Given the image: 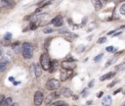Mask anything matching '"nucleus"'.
Here are the masks:
<instances>
[{
	"mask_svg": "<svg viewBox=\"0 0 125 106\" xmlns=\"http://www.w3.org/2000/svg\"><path fill=\"white\" fill-rule=\"evenodd\" d=\"M106 1H113V0H106Z\"/></svg>",
	"mask_w": 125,
	"mask_h": 106,
	"instance_id": "obj_42",
	"label": "nucleus"
},
{
	"mask_svg": "<svg viewBox=\"0 0 125 106\" xmlns=\"http://www.w3.org/2000/svg\"><path fill=\"white\" fill-rule=\"evenodd\" d=\"M60 96V93L59 92H57V91H55V92H52L51 94H49L47 97H46V99H45V104L47 105V104H50L51 103V101L54 99V98H58Z\"/></svg>",
	"mask_w": 125,
	"mask_h": 106,
	"instance_id": "obj_9",
	"label": "nucleus"
},
{
	"mask_svg": "<svg viewBox=\"0 0 125 106\" xmlns=\"http://www.w3.org/2000/svg\"><path fill=\"white\" fill-rule=\"evenodd\" d=\"M99 1H100V3H101L102 7H104V5L106 4V2H107L106 0H99Z\"/></svg>",
	"mask_w": 125,
	"mask_h": 106,
	"instance_id": "obj_32",
	"label": "nucleus"
},
{
	"mask_svg": "<svg viewBox=\"0 0 125 106\" xmlns=\"http://www.w3.org/2000/svg\"><path fill=\"white\" fill-rule=\"evenodd\" d=\"M43 31H44V33H51V32L54 31V29L53 28H50V27H46V28L43 29Z\"/></svg>",
	"mask_w": 125,
	"mask_h": 106,
	"instance_id": "obj_26",
	"label": "nucleus"
},
{
	"mask_svg": "<svg viewBox=\"0 0 125 106\" xmlns=\"http://www.w3.org/2000/svg\"><path fill=\"white\" fill-rule=\"evenodd\" d=\"M0 43H1V45H3V46H8V45H10L11 44V42H10V40H8V39H3V40H1L0 41Z\"/></svg>",
	"mask_w": 125,
	"mask_h": 106,
	"instance_id": "obj_20",
	"label": "nucleus"
},
{
	"mask_svg": "<svg viewBox=\"0 0 125 106\" xmlns=\"http://www.w3.org/2000/svg\"><path fill=\"white\" fill-rule=\"evenodd\" d=\"M51 2H52V1H47V2H46V1H43L42 3H40V4H39V9L43 8V7H44V6H46V5H49Z\"/></svg>",
	"mask_w": 125,
	"mask_h": 106,
	"instance_id": "obj_21",
	"label": "nucleus"
},
{
	"mask_svg": "<svg viewBox=\"0 0 125 106\" xmlns=\"http://www.w3.org/2000/svg\"><path fill=\"white\" fill-rule=\"evenodd\" d=\"M21 53L24 59H30L33 55V47L30 43L24 42L21 44Z\"/></svg>",
	"mask_w": 125,
	"mask_h": 106,
	"instance_id": "obj_1",
	"label": "nucleus"
},
{
	"mask_svg": "<svg viewBox=\"0 0 125 106\" xmlns=\"http://www.w3.org/2000/svg\"><path fill=\"white\" fill-rule=\"evenodd\" d=\"M93 83H94V80H92V81L90 82V84H89V86H92V85H93Z\"/></svg>",
	"mask_w": 125,
	"mask_h": 106,
	"instance_id": "obj_39",
	"label": "nucleus"
},
{
	"mask_svg": "<svg viewBox=\"0 0 125 106\" xmlns=\"http://www.w3.org/2000/svg\"><path fill=\"white\" fill-rule=\"evenodd\" d=\"M102 57H103V54H99L96 58H94V61H95V62H99V61L102 59Z\"/></svg>",
	"mask_w": 125,
	"mask_h": 106,
	"instance_id": "obj_30",
	"label": "nucleus"
},
{
	"mask_svg": "<svg viewBox=\"0 0 125 106\" xmlns=\"http://www.w3.org/2000/svg\"><path fill=\"white\" fill-rule=\"evenodd\" d=\"M114 49H115V48H114L113 46H107V47L105 48V50H106V51H108V52H113V51H114Z\"/></svg>",
	"mask_w": 125,
	"mask_h": 106,
	"instance_id": "obj_29",
	"label": "nucleus"
},
{
	"mask_svg": "<svg viewBox=\"0 0 125 106\" xmlns=\"http://www.w3.org/2000/svg\"><path fill=\"white\" fill-rule=\"evenodd\" d=\"M4 98H5L4 95H0V105H1V103H2V101H3Z\"/></svg>",
	"mask_w": 125,
	"mask_h": 106,
	"instance_id": "obj_34",
	"label": "nucleus"
},
{
	"mask_svg": "<svg viewBox=\"0 0 125 106\" xmlns=\"http://www.w3.org/2000/svg\"><path fill=\"white\" fill-rule=\"evenodd\" d=\"M38 27V24L37 23H31L30 26H29V28L30 29H36Z\"/></svg>",
	"mask_w": 125,
	"mask_h": 106,
	"instance_id": "obj_22",
	"label": "nucleus"
},
{
	"mask_svg": "<svg viewBox=\"0 0 125 106\" xmlns=\"http://www.w3.org/2000/svg\"><path fill=\"white\" fill-rule=\"evenodd\" d=\"M84 48H85V46H84L83 44H81V45L77 46V52H78V53H81V52H83Z\"/></svg>",
	"mask_w": 125,
	"mask_h": 106,
	"instance_id": "obj_25",
	"label": "nucleus"
},
{
	"mask_svg": "<svg viewBox=\"0 0 125 106\" xmlns=\"http://www.w3.org/2000/svg\"><path fill=\"white\" fill-rule=\"evenodd\" d=\"M10 106H18V104H17V103H15V104H11Z\"/></svg>",
	"mask_w": 125,
	"mask_h": 106,
	"instance_id": "obj_40",
	"label": "nucleus"
},
{
	"mask_svg": "<svg viewBox=\"0 0 125 106\" xmlns=\"http://www.w3.org/2000/svg\"><path fill=\"white\" fill-rule=\"evenodd\" d=\"M72 75V70H67V69H62L61 70V74H60V78L62 81H65L67 79H69Z\"/></svg>",
	"mask_w": 125,
	"mask_h": 106,
	"instance_id": "obj_4",
	"label": "nucleus"
},
{
	"mask_svg": "<svg viewBox=\"0 0 125 106\" xmlns=\"http://www.w3.org/2000/svg\"><path fill=\"white\" fill-rule=\"evenodd\" d=\"M60 93L64 97H70L72 96V91L67 87H62L60 89Z\"/></svg>",
	"mask_w": 125,
	"mask_h": 106,
	"instance_id": "obj_11",
	"label": "nucleus"
},
{
	"mask_svg": "<svg viewBox=\"0 0 125 106\" xmlns=\"http://www.w3.org/2000/svg\"><path fill=\"white\" fill-rule=\"evenodd\" d=\"M60 86H61V82L56 79H51L46 83V88L48 90H57L58 88H60Z\"/></svg>",
	"mask_w": 125,
	"mask_h": 106,
	"instance_id": "obj_2",
	"label": "nucleus"
},
{
	"mask_svg": "<svg viewBox=\"0 0 125 106\" xmlns=\"http://www.w3.org/2000/svg\"><path fill=\"white\" fill-rule=\"evenodd\" d=\"M103 94H104V92H103V91H100V92H98V93H97V97H99V98H101Z\"/></svg>",
	"mask_w": 125,
	"mask_h": 106,
	"instance_id": "obj_33",
	"label": "nucleus"
},
{
	"mask_svg": "<svg viewBox=\"0 0 125 106\" xmlns=\"http://www.w3.org/2000/svg\"><path fill=\"white\" fill-rule=\"evenodd\" d=\"M4 38H5V39H8V40H10V39L12 38V34H11L10 32H7V33L5 34V36H4Z\"/></svg>",
	"mask_w": 125,
	"mask_h": 106,
	"instance_id": "obj_28",
	"label": "nucleus"
},
{
	"mask_svg": "<svg viewBox=\"0 0 125 106\" xmlns=\"http://www.w3.org/2000/svg\"><path fill=\"white\" fill-rule=\"evenodd\" d=\"M113 32H114V30H111V31H108V32H107V35H109V34H112Z\"/></svg>",
	"mask_w": 125,
	"mask_h": 106,
	"instance_id": "obj_38",
	"label": "nucleus"
},
{
	"mask_svg": "<svg viewBox=\"0 0 125 106\" xmlns=\"http://www.w3.org/2000/svg\"><path fill=\"white\" fill-rule=\"evenodd\" d=\"M12 104V98L11 97H7V98H4L1 105L0 106H10Z\"/></svg>",
	"mask_w": 125,
	"mask_h": 106,
	"instance_id": "obj_15",
	"label": "nucleus"
},
{
	"mask_svg": "<svg viewBox=\"0 0 125 106\" xmlns=\"http://www.w3.org/2000/svg\"><path fill=\"white\" fill-rule=\"evenodd\" d=\"M121 90H122L121 88H120V89H118V90H115V91H114V94H116V93H118V92H120Z\"/></svg>",
	"mask_w": 125,
	"mask_h": 106,
	"instance_id": "obj_37",
	"label": "nucleus"
},
{
	"mask_svg": "<svg viewBox=\"0 0 125 106\" xmlns=\"http://www.w3.org/2000/svg\"><path fill=\"white\" fill-rule=\"evenodd\" d=\"M61 66H62V69H67V70H73L76 66L73 64V63H71L70 61H63L62 64H61Z\"/></svg>",
	"mask_w": 125,
	"mask_h": 106,
	"instance_id": "obj_10",
	"label": "nucleus"
},
{
	"mask_svg": "<svg viewBox=\"0 0 125 106\" xmlns=\"http://www.w3.org/2000/svg\"><path fill=\"white\" fill-rule=\"evenodd\" d=\"M7 62H0V73H2V72H4L5 70H6V68H7Z\"/></svg>",
	"mask_w": 125,
	"mask_h": 106,
	"instance_id": "obj_19",
	"label": "nucleus"
},
{
	"mask_svg": "<svg viewBox=\"0 0 125 106\" xmlns=\"http://www.w3.org/2000/svg\"><path fill=\"white\" fill-rule=\"evenodd\" d=\"M57 68H58V61H52V62H50V67H49V69H48V71L50 72V73H54L56 70H57Z\"/></svg>",
	"mask_w": 125,
	"mask_h": 106,
	"instance_id": "obj_13",
	"label": "nucleus"
},
{
	"mask_svg": "<svg viewBox=\"0 0 125 106\" xmlns=\"http://www.w3.org/2000/svg\"><path fill=\"white\" fill-rule=\"evenodd\" d=\"M104 106H108V105H104Z\"/></svg>",
	"mask_w": 125,
	"mask_h": 106,
	"instance_id": "obj_43",
	"label": "nucleus"
},
{
	"mask_svg": "<svg viewBox=\"0 0 125 106\" xmlns=\"http://www.w3.org/2000/svg\"><path fill=\"white\" fill-rule=\"evenodd\" d=\"M30 70L34 74V77L35 78H37V77H39L41 75V69H40V67H39L38 64H33L31 66V68H30Z\"/></svg>",
	"mask_w": 125,
	"mask_h": 106,
	"instance_id": "obj_8",
	"label": "nucleus"
},
{
	"mask_svg": "<svg viewBox=\"0 0 125 106\" xmlns=\"http://www.w3.org/2000/svg\"><path fill=\"white\" fill-rule=\"evenodd\" d=\"M43 100H44L43 93H42L41 91H39V90L36 91L35 94H34V104H35L36 106H40V105L42 104Z\"/></svg>",
	"mask_w": 125,
	"mask_h": 106,
	"instance_id": "obj_5",
	"label": "nucleus"
},
{
	"mask_svg": "<svg viewBox=\"0 0 125 106\" xmlns=\"http://www.w3.org/2000/svg\"><path fill=\"white\" fill-rule=\"evenodd\" d=\"M51 23H52L55 26H62V24H63L62 17L61 15H58L57 17H55V18L51 21Z\"/></svg>",
	"mask_w": 125,
	"mask_h": 106,
	"instance_id": "obj_7",
	"label": "nucleus"
},
{
	"mask_svg": "<svg viewBox=\"0 0 125 106\" xmlns=\"http://www.w3.org/2000/svg\"><path fill=\"white\" fill-rule=\"evenodd\" d=\"M106 41V38L105 37H100L99 39H98V43L99 44H101V43H104Z\"/></svg>",
	"mask_w": 125,
	"mask_h": 106,
	"instance_id": "obj_27",
	"label": "nucleus"
},
{
	"mask_svg": "<svg viewBox=\"0 0 125 106\" xmlns=\"http://www.w3.org/2000/svg\"><path fill=\"white\" fill-rule=\"evenodd\" d=\"M125 68V64L124 63H122V64H120V65H117L116 67H115V69L117 70V71H121V70H123Z\"/></svg>",
	"mask_w": 125,
	"mask_h": 106,
	"instance_id": "obj_23",
	"label": "nucleus"
},
{
	"mask_svg": "<svg viewBox=\"0 0 125 106\" xmlns=\"http://www.w3.org/2000/svg\"><path fill=\"white\" fill-rule=\"evenodd\" d=\"M111 103V97L108 95V96H104V98H103V104L104 105H108L109 106V104Z\"/></svg>",
	"mask_w": 125,
	"mask_h": 106,
	"instance_id": "obj_17",
	"label": "nucleus"
},
{
	"mask_svg": "<svg viewBox=\"0 0 125 106\" xmlns=\"http://www.w3.org/2000/svg\"><path fill=\"white\" fill-rule=\"evenodd\" d=\"M15 1L14 0H0V8L1 9H10L14 7Z\"/></svg>",
	"mask_w": 125,
	"mask_h": 106,
	"instance_id": "obj_6",
	"label": "nucleus"
},
{
	"mask_svg": "<svg viewBox=\"0 0 125 106\" xmlns=\"http://www.w3.org/2000/svg\"><path fill=\"white\" fill-rule=\"evenodd\" d=\"M50 62H51V60H50L48 54L47 53H43L41 55V57H40V65H41V68L43 70H46L47 71L49 69V67H50Z\"/></svg>",
	"mask_w": 125,
	"mask_h": 106,
	"instance_id": "obj_3",
	"label": "nucleus"
},
{
	"mask_svg": "<svg viewBox=\"0 0 125 106\" xmlns=\"http://www.w3.org/2000/svg\"><path fill=\"white\" fill-rule=\"evenodd\" d=\"M51 39L52 38H48V39H46L45 40V49H48L49 48V45H50V42H51Z\"/></svg>",
	"mask_w": 125,
	"mask_h": 106,
	"instance_id": "obj_24",
	"label": "nucleus"
},
{
	"mask_svg": "<svg viewBox=\"0 0 125 106\" xmlns=\"http://www.w3.org/2000/svg\"><path fill=\"white\" fill-rule=\"evenodd\" d=\"M86 22H87V19H86V18H84V19H83V21H82V25H84Z\"/></svg>",
	"mask_w": 125,
	"mask_h": 106,
	"instance_id": "obj_36",
	"label": "nucleus"
},
{
	"mask_svg": "<svg viewBox=\"0 0 125 106\" xmlns=\"http://www.w3.org/2000/svg\"><path fill=\"white\" fill-rule=\"evenodd\" d=\"M120 13H121L122 15H125V4H123V5L121 6V8H120Z\"/></svg>",
	"mask_w": 125,
	"mask_h": 106,
	"instance_id": "obj_31",
	"label": "nucleus"
},
{
	"mask_svg": "<svg viewBox=\"0 0 125 106\" xmlns=\"http://www.w3.org/2000/svg\"><path fill=\"white\" fill-rule=\"evenodd\" d=\"M50 106H67V104L63 101H56L50 104Z\"/></svg>",
	"mask_w": 125,
	"mask_h": 106,
	"instance_id": "obj_18",
	"label": "nucleus"
},
{
	"mask_svg": "<svg viewBox=\"0 0 125 106\" xmlns=\"http://www.w3.org/2000/svg\"><path fill=\"white\" fill-rule=\"evenodd\" d=\"M91 2L93 3V5H94L96 11H100V10L102 9V5H101V3H100L99 0H91Z\"/></svg>",
	"mask_w": 125,
	"mask_h": 106,
	"instance_id": "obj_16",
	"label": "nucleus"
},
{
	"mask_svg": "<svg viewBox=\"0 0 125 106\" xmlns=\"http://www.w3.org/2000/svg\"><path fill=\"white\" fill-rule=\"evenodd\" d=\"M115 76V73H107V74H105V75H104V76H102L101 78H100V80L103 81V80H108V79H110V78H112V77H114Z\"/></svg>",
	"mask_w": 125,
	"mask_h": 106,
	"instance_id": "obj_14",
	"label": "nucleus"
},
{
	"mask_svg": "<svg viewBox=\"0 0 125 106\" xmlns=\"http://www.w3.org/2000/svg\"><path fill=\"white\" fill-rule=\"evenodd\" d=\"M12 49L14 50V52L20 53V52H21V44L19 41H17L14 44H12Z\"/></svg>",
	"mask_w": 125,
	"mask_h": 106,
	"instance_id": "obj_12",
	"label": "nucleus"
},
{
	"mask_svg": "<svg viewBox=\"0 0 125 106\" xmlns=\"http://www.w3.org/2000/svg\"><path fill=\"white\" fill-rule=\"evenodd\" d=\"M1 54H2V50L0 49V56H1Z\"/></svg>",
	"mask_w": 125,
	"mask_h": 106,
	"instance_id": "obj_41",
	"label": "nucleus"
},
{
	"mask_svg": "<svg viewBox=\"0 0 125 106\" xmlns=\"http://www.w3.org/2000/svg\"><path fill=\"white\" fill-rule=\"evenodd\" d=\"M121 33H122V32H121V31H118V32H116V33H115V34H113V36H117V35H120V34H121Z\"/></svg>",
	"mask_w": 125,
	"mask_h": 106,
	"instance_id": "obj_35",
	"label": "nucleus"
}]
</instances>
